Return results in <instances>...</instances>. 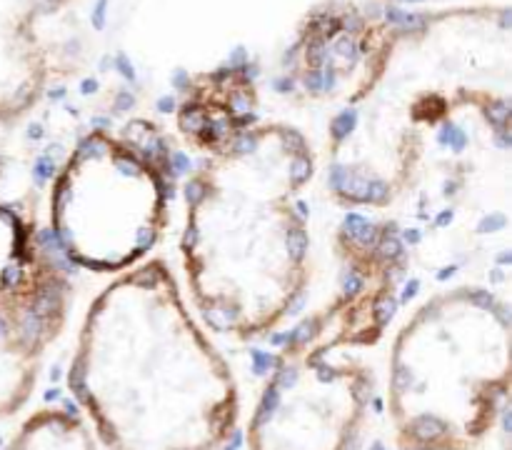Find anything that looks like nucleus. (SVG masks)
Wrapping results in <instances>:
<instances>
[{"label": "nucleus", "mask_w": 512, "mask_h": 450, "mask_svg": "<svg viewBox=\"0 0 512 450\" xmlns=\"http://www.w3.org/2000/svg\"><path fill=\"white\" fill-rule=\"evenodd\" d=\"M3 450H100L90 425L65 408H40Z\"/></svg>", "instance_id": "obj_10"}, {"label": "nucleus", "mask_w": 512, "mask_h": 450, "mask_svg": "<svg viewBox=\"0 0 512 450\" xmlns=\"http://www.w3.org/2000/svg\"><path fill=\"white\" fill-rule=\"evenodd\" d=\"M170 175L150 148L93 130L50 190V228L60 253L93 273L143 263L168 228Z\"/></svg>", "instance_id": "obj_5"}, {"label": "nucleus", "mask_w": 512, "mask_h": 450, "mask_svg": "<svg viewBox=\"0 0 512 450\" xmlns=\"http://www.w3.org/2000/svg\"><path fill=\"white\" fill-rule=\"evenodd\" d=\"M340 288L315 318L303 325L348 348L378 343L395 313L410 248L390 220L350 213L335 233Z\"/></svg>", "instance_id": "obj_7"}, {"label": "nucleus", "mask_w": 512, "mask_h": 450, "mask_svg": "<svg viewBox=\"0 0 512 450\" xmlns=\"http://www.w3.org/2000/svg\"><path fill=\"white\" fill-rule=\"evenodd\" d=\"M315 170L298 128L265 123L190 178L180 258L195 310L215 333L240 343L265 338L305 298Z\"/></svg>", "instance_id": "obj_3"}, {"label": "nucleus", "mask_w": 512, "mask_h": 450, "mask_svg": "<svg viewBox=\"0 0 512 450\" xmlns=\"http://www.w3.org/2000/svg\"><path fill=\"white\" fill-rule=\"evenodd\" d=\"M0 168H3V153H0Z\"/></svg>", "instance_id": "obj_12"}, {"label": "nucleus", "mask_w": 512, "mask_h": 450, "mask_svg": "<svg viewBox=\"0 0 512 450\" xmlns=\"http://www.w3.org/2000/svg\"><path fill=\"white\" fill-rule=\"evenodd\" d=\"M385 20L328 130L325 185L408 248L510 223V18L493 8Z\"/></svg>", "instance_id": "obj_1"}, {"label": "nucleus", "mask_w": 512, "mask_h": 450, "mask_svg": "<svg viewBox=\"0 0 512 450\" xmlns=\"http://www.w3.org/2000/svg\"><path fill=\"white\" fill-rule=\"evenodd\" d=\"M255 105L258 95L245 70L223 68L200 75L178 108V130L190 148L210 158L255 128Z\"/></svg>", "instance_id": "obj_9"}, {"label": "nucleus", "mask_w": 512, "mask_h": 450, "mask_svg": "<svg viewBox=\"0 0 512 450\" xmlns=\"http://www.w3.org/2000/svg\"><path fill=\"white\" fill-rule=\"evenodd\" d=\"M355 348L298 328L248 423V450H353L375 393Z\"/></svg>", "instance_id": "obj_6"}, {"label": "nucleus", "mask_w": 512, "mask_h": 450, "mask_svg": "<svg viewBox=\"0 0 512 450\" xmlns=\"http://www.w3.org/2000/svg\"><path fill=\"white\" fill-rule=\"evenodd\" d=\"M35 235L38 233L25 223L18 210L0 203V295L23 273Z\"/></svg>", "instance_id": "obj_11"}, {"label": "nucleus", "mask_w": 512, "mask_h": 450, "mask_svg": "<svg viewBox=\"0 0 512 450\" xmlns=\"http://www.w3.org/2000/svg\"><path fill=\"white\" fill-rule=\"evenodd\" d=\"M70 390L100 450H223L240 418L228 360L163 260L123 270L90 303Z\"/></svg>", "instance_id": "obj_2"}, {"label": "nucleus", "mask_w": 512, "mask_h": 450, "mask_svg": "<svg viewBox=\"0 0 512 450\" xmlns=\"http://www.w3.org/2000/svg\"><path fill=\"white\" fill-rule=\"evenodd\" d=\"M388 418L395 450H510L508 303L458 285L418 305L390 348Z\"/></svg>", "instance_id": "obj_4"}, {"label": "nucleus", "mask_w": 512, "mask_h": 450, "mask_svg": "<svg viewBox=\"0 0 512 450\" xmlns=\"http://www.w3.org/2000/svg\"><path fill=\"white\" fill-rule=\"evenodd\" d=\"M70 295L68 273L35 235L23 273L0 295V420L33 395L45 353L68 320Z\"/></svg>", "instance_id": "obj_8"}]
</instances>
